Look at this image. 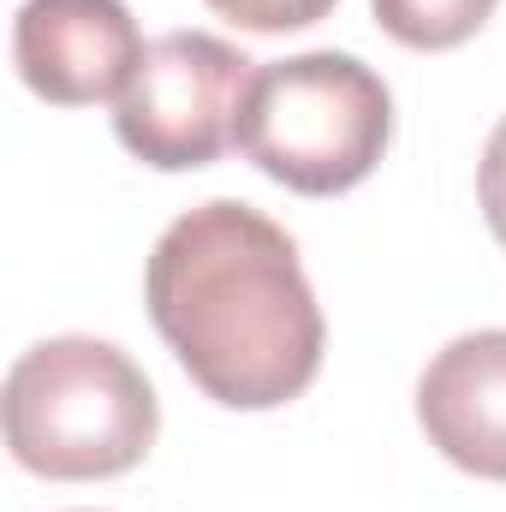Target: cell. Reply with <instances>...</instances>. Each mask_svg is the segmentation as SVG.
Masks as SVG:
<instances>
[{
    "label": "cell",
    "mask_w": 506,
    "mask_h": 512,
    "mask_svg": "<svg viewBox=\"0 0 506 512\" xmlns=\"http://www.w3.org/2000/svg\"><path fill=\"white\" fill-rule=\"evenodd\" d=\"M143 304L179 370L227 411L292 405L322 370V304L286 227L239 197L185 209L149 251Z\"/></svg>",
    "instance_id": "1"
},
{
    "label": "cell",
    "mask_w": 506,
    "mask_h": 512,
    "mask_svg": "<svg viewBox=\"0 0 506 512\" xmlns=\"http://www.w3.org/2000/svg\"><path fill=\"white\" fill-rule=\"evenodd\" d=\"M6 447L48 483H102L149 459L161 435V399L126 346L96 334H60L6 370Z\"/></svg>",
    "instance_id": "2"
},
{
    "label": "cell",
    "mask_w": 506,
    "mask_h": 512,
    "mask_svg": "<svg viewBox=\"0 0 506 512\" xmlns=\"http://www.w3.org/2000/svg\"><path fill=\"white\" fill-rule=\"evenodd\" d=\"M393 143V96L358 54H292L251 78L239 149L256 173L298 197H340L364 185Z\"/></svg>",
    "instance_id": "3"
},
{
    "label": "cell",
    "mask_w": 506,
    "mask_h": 512,
    "mask_svg": "<svg viewBox=\"0 0 506 512\" xmlns=\"http://www.w3.org/2000/svg\"><path fill=\"white\" fill-rule=\"evenodd\" d=\"M256 60L209 30H167L143 48V66L114 102V137L143 167L191 173L239 143V114Z\"/></svg>",
    "instance_id": "4"
},
{
    "label": "cell",
    "mask_w": 506,
    "mask_h": 512,
    "mask_svg": "<svg viewBox=\"0 0 506 512\" xmlns=\"http://www.w3.org/2000/svg\"><path fill=\"white\" fill-rule=\"evenodd\" d=\"M143 48L126 0H24L12 18V66L54 108L120 102Z\"/></svg>",
    "instance_id": "5"
},
{
    "label": "cell",
    "mask_w": 506,
    "mask_h": 512,
    "mask_svg": "<svg viewBox=\"0 0 506 512\" xmlns=\"http://www.w3.org/2000/svg\"><path fill=\"white\" fill-rule=\"evenodd\" d=\"M417 423L447 465L506 483V328L459 334L429 358L417 376Z\"/></svg>",
    "instance_id": "6"
},
{
    "label": "cell",
    "mask_w": 506,
    "mask_h": 512,
    "mask_svg": "<svg viewBox=\"0 0 506 512\" xmlns=\"http://www.w3.org/2000/svg\"><path fill=\"white\" fill-rule=\"evenodd\" d=\"M370 6H376V24L399 48L441 54V48L471 42L495 18L501 0H370Z\"/></svg>",
    "instance_id": "7"
},
{
    "label": "cell",
    "mask_w": 506,
    "mask_h": 512,
    "mask_svg": "<svg viewBox=\"0 0 506 512\" xmlns=\"http://www.w3.org/2000/svg\"><path fill=\"white\" fill-rule=\"evenodd\" d=\"M340 0H209V12H221L227 24L256 30V36H280V30H304L322 24Z\"/></svg>",
    "instance_id": "8"
},
{
    "label": "cell",
    "mask_w": 506,
    "mask_h": 512,
    "mask_svg": "<svg viewBox=\"0 0 506 512\" xmlns=\"http://www.w3.org/2000/svg\"><path fill=\"white\" fill-rule=\"evenodd\" d=\"M477 203H483L489 233L501 239V251H506V120L489 131V143H483V161H477Z\"/></svg>",
    "instance_id": "9"
}]
</instances>
